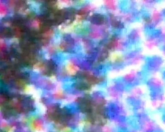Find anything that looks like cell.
I'll return each instance as SVG.
<instances>
[{"label":"cell","mask_w":165,"mask_h":132,"mask_svg":"<svg viewBox=\"0 0 165 132\" xmlns=\"http://www.w3.org/2000/svg\"><path fill=\"white\" fill-rule=\"evenodd\" d=\"M92 20H93L94 22H96L97 23H99L98 22V21L99 22V23H102L103 22V17H101V15H97V16H95V17H93V19Z\"/></svg>","instance_id":"1"}]
</instances>
